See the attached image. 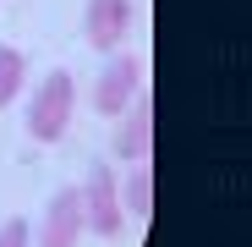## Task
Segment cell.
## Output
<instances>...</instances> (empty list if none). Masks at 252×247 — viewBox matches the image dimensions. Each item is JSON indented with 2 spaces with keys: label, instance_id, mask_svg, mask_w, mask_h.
<instances>
[{
  "label": "cell",
  "instance_id": "8992f818",
  "mask_svg": "<svg viewBox=\"0 0 252 247\" xmlns=\"http://www.w3.org/2000/svg\"><path fill=\"white\" fill-rule=\"evenodd\" d=\"M148 148H154V110H148V99L137 94L126 127L115 132V154H121V159H148Z\"/></svg>",
  "mask_w": 252,
  "mask_h": 247
},
{
  "label": "cell",
  "instance_id": "9c48e42d",
  "mask_svg": "<svg viewBox=\"0 0 252 247\" xmlns=\"http://www.w3.org/2000/svg\"><path fill=\"white\" fill-rule=\"evenodd\" d=\"M0 247H28V220H6L0 225Z\"/></svg>",
  "mask_w": 252,
  "mask_h": 247
},
{
  "label": "cell",
  "instance_id": "ba28073f",
  "mask_svg": "<svg viewBox=\"0 0 252 247\" xmlns=\"http://www.w3.org/2000/svg\"><path fill=\"white\" fill-rule=\"evenodd\" d=\"M22 71H28L22 50H11V44H0V110H6V105L17 99V88H22Z\"/></svg>",
  "mask_w": 252,
  "mask_h": 247
},
{
  "label": "cell",
  "instance_id": "52a82bcc",
  "mask_svg": "<svg viewBox=\"0 0 252 247\" xmlns=\"http://www.w3.org/2000/svg\"><path fill=\"white\" fill-rule=\"evenodd\" d=\"M126 209H132L137 220H148V214H154V171H148L143 159H137V171L126 176Z\"/></svg>",
  "mask_w": 252,
  "mask_h": 247
},
{
  "label": "cell",
  "instance_id": "6da1fadb",
  "mask_svg": "<svg viewBox=\"0 0 252 247\" xmlns=\"http://www.w3.org/2000/svg\"><path fill=\"white\" fill-rule=\"evenodd\" d=\"M71 110H77V82H71V71H50L44 88L33 94V110H28L33 143H61L66 127H71Z\"/></svg>",
  "mask_w": 252,
  "mask_h": 247
},
{
  "label": "cell",
  "instance_id": "5b68a950",
  "mask_svg": "<svg viewBox=\"0 0 252 247\" xmlns=\"http://www.w3.org/2000/svg\"><path fill=\"white\" fill-rule=\"evenodd\" d=\"M82 236V192L66 187L50 198V209H44V231H38V247H77Z\"/></svg>",
  "mask_w": 252,
  "mask_h": 247
},
{
  "label": "cell",
  "instance_id": "7a4b0ae2",
  "mask_svg": "<svg viewBox=\"0 0 252 247\" xmlns=\"http://www.w3.org/2000/svg\"><path fill=\"white\" fill-rule=\"evenodd\" d=\"M82 225L99 236H121V181L110 176V165H94L88 187H82Z\"/></svg>",
  "mask_w": 252,
  "mask_h": 247
},
{
  "label": "cell",
  "instance_id": "3957f363",
  "mask_svg": "<svg viewBox=\"0 0 252 247\" xmlns=\"http://www.w3.org/2000/svg\"><path fill=\"white\" fill-rule=\"evenodd\" d=\"M137 94H143V61L137 55H115L104 66V77H99V88H94V110L99 115H121Z\"/></svg>",
  "mask_w": 252,
  "mask_h": 247
},
{
  "label": "cell",
  "instance_id": "277c9868",
  "mask_svg": "<svg viewBox=\"0 0 252 247\" xmlns=\"http://www.w3.org/2000/svg\"><path fill=\"white\" fill-rule=\"evenodd\" d=\"M126 28H132V0H88L82 11V33L94 50H121Z\"/></svg>",
  "mask_w": 252,
  "mask_h": 247
}]
</instances>
